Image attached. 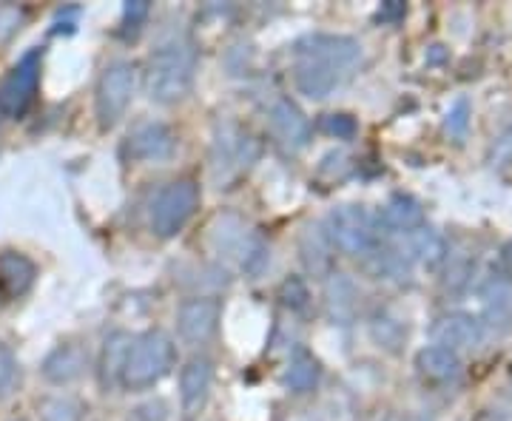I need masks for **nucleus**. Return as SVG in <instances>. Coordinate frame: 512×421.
<instances>
[{"instance_id": "nucleus-1", "label": "nucleus", "mask_w": 512, "mask_h": 421, "mask_svg": "<svg viewBox=\"0 0 512 421\" xmlns=\"http://www.w3.org/2000/svg\"><path fill=\"white\" fill-rule=\"evenodd\" d=\"M362 63V43L348 35H311L296 43L293 52V80L296 89L325 100L333 94Z\"/></svg>"}, {"instance_id": "nucleus-2", "label": "nucleus", "mask_w": 512, "mask_h": 421, "mask_svg": "<svg viewBox=\"0 0 512 421\" xmlns=\"http://www.w3.org/2000/svg\"><path fill=\"white\" fill-rule=\"evenodd\" d=\"M197 74V46L185 37L165 40L148 57L146 92L160 106H174L191 94Z\"/></svg>"}, {"instance_id": "nucleus-3", "label": "nucleus", "mask_w": 512, "mask_h": 421, "mask_svg": "<svg viewBox=\"0 0 512 421\" xmlns=\"http://www.w3.org/2000/svg\"><path fill=\"white\" fill-rule=\"evenodd\" d=\"M174 362H177L174 339L160 328L146 330V333L134 336V342H131L120 385L126 390H148V387L160 385L171 373Z\"/></svg>"}, {"instance_id": "nucleus-4", "label": "nucleus", "mask_w": 512, "mask_h": 421, "mask_svg": "<svg viewBox=\"0 0 512 421\" xmlns=\"http://www.w3.org/2000/svg\"><path fill=\"white\" fill-rule=\"evenodd\" d=\"M325 231H328L336 251H342L345 257L365 259V262L382 248L384 242L379 217H373L362 205L333 208L325 222Z\"/></svg>"}, {"instance_id": "nucleus-5", "label": "nucleus", "mask_w": 512, "mask_h": 421, "mask_svg": "<svg viewBox=\"0 0 512 421\" xmlns=\"http://www.w3.org/2000/svg\"><path fill=\"white\" fill-rule=\"evenodd\" d=\"M211 245L220 257L225 254V257L237 259L239 268L248 276H259L268 265V245L234 214H225L214 222Z\"/></svg>"}, {"instance_id": "nucleus-6", "label": "nucleus", "mask_w": 512, "mask_h": 421, "mask_svg": "<svg viewBox=\"0 0 512 421\" xmlns=\"http://www.w3.org/2000/svg\"><path fill=\"white\" fill-rule=\"evenodd\" d=\"M200 208V185L194 180H174L154 197L151 205V231L154 237L171 239L183 231Z\"/></svg>"}, {"instance_id": "nucleus-7", "label": "nucleus", "mask_w": 512, "mask_h": 421, "mask_svg": "<svg viewBox=\"0 0 512 421\" xmlns=\"http://www.w3.org/2000/svg\"><path fill=\"white\" fill-rule=\"evenodd\" d=\"M134 80H137V72L128 60H114L103 69L94 89V111L103 131L114 129L120 117L126 114L128 103L134 97Z\"/></svg>"}, {"instance_id": "nucleus-8", "label": "nucleus", "mask_w": 512, "mask_h": 421, "mask_svg": "<svg viewBox=\"0 0 512 421\" xmlns=\"http://www.w3.org/2000/svg\"><path fill=\"white\" fill-rule=\"evenodd\" d=\"M256 157H259V143L254 137L239 129L237 123H222L211 148V171L220 188L239 177L242 171H248Z\"/></svg>"}, {"instance_id": "nucleus-9", "label": "nucleus", "mask_w": 512, "mask_h": 421, "mask_svg": "<svg viewBox=\"0 0 512 421\" xmlns=\"http://www.w3.org/2000/svg\"><path fill=\"white\" fill-rule=\"evenodd\" d=\"M40 66H43V52L32 49L20 57L18 63L9 69V74L0 80V117L18 120L32 109L40 86Z\"/></svg>"}, {"instance_id": "nucleus-10", "label": "nucleus", "mask_w": 512, "mask_h": 421, "mask_svg": "<svg viewBox=\"0 0 512 421\" xmlns=\"http://www.w3.org/2000/svg\"><path fill=\"white\" fill-rule=\"evenodd\" d=\"M222 305L214 296H191L185 299L177 311V333L185 345L200 348L214 339V333L220 328Z\"/></svg>"}, {"instance_id": "nucleus-11", "label": "nucleus", "mask_w": 512, "mask_h": 421, "mask_svg": "<svg viewBox=\"0 0 512 421\" xmlns=\"http://www.w3.org/2000/svg\"><path fill=\"white\" fill-rule=\"evenodd\" d=\"M268 129L276 146L285 151H302L311 143V120L291 97H276L268 109Z\"/></svg>"}, {"instance_id": "nucleus-12", "label": "nucleus", "mask_w": 512, "mask_h": 421, "mask_svg": "<svg viewBox=\"0 0 512 421\" xmlns=\"http://www.w3.org/2000/svg\"><path fill=\"white\" fill-rule=\"evenodd\" d=\"M211 385H214V362L208 356H191L180 370V407L185 421H194L205 410Z\"/></svg>"}, {"instance_id": "nucleus-13", "label": "nucleus", "mask_w": 512, "mask_h": 421, "mask_svg": "<svg viewBox=\"0 0 512 421\" xmlns=\"http://www.w3.org/2000/svg\"><path fill=\"white\" fill-rule=\"evenodd\" d=\"M123 151L134 163H163L177 151V137L165 123H143L128 134Z\"/></svg>"}, {"instance_id": "nucleus-14", "label": "nucleus", "mask_w": 512, "mask_h": 421, "mask_svg": "<svg viewBox=\"0 0 512 421\" xmlns=\"http://www.w3.org/2000/svg\"><path fill=\"white\" fill-rule=\"evenodd\" d=\"M433 336H436V345L453 350V353L476 350L484 339V325L470 313H450V316H441L436 322Z\"/></svg>"}, {"instance_id": "nucleus-15", "label": "nucleus", "mask_w": 512, "mask_h": 421, "mask_svg": "<svg viewBox=\"0 0 512 421\" xmlns=\"http://www.w3.org/2000/svg\"><path fill=\"white\" fill-rule=\"evenodd\" d=\"M89 367V353L83 350V345H74V342H66V345H57L40 365V373L46 382L52 385H72L77 382Z\"/></svg>"}, {"instance_id": "nucleus-16", "label": "nucleus", "mask_w": 512, "mask_h": 421, "mask_svg": "<svg viewBox=\"0 0 512 421\" xmlns=\"http://www.w3.org/2000/svg\"><path fill=\"white\" fill-rule=\"evenodd\" d=\"M379 225H382V234L404 237V234H410V231H416V228L424 225V211H421V205L413 200V197L396 194V197H390V202L382 208Z\"/></svg>"}, {"instance_id": "nucleus-17", "label": "nucleus", "mask_w": 512, "mask_h": 421, "mask_svg": "<svg viewBox=\"0 0 512 421\" xmlns=\"http://www.w3.org/2000/svg\"><path fill=\"white\" fill-rule=\"evenodd\" d=\"M325 308L333 325H348L359 308V291L348 274H328L325 282Z\"/></svg>"}, {"instance_id": "nucleus-18", "label": "nucleus", "mask_w": 512, "mask_h": 421, "mask_svg": "<svg viewBox=\"0 0 512 421\" xmlns=\"http://www.w3.org/2000/svg\"><path fill=\"white\" fill-rule=\"evenodd\" d=\"M37 268L29 257L18 251H3L0 254V288L9 299H18L35 285Z\"/></svg>"}, {"instance_id": "nucleus-19", "label": "nucleus", "mask_w": 512, "mask_h": 421, "mask_svg": "<svg viewBox=\"0 0 512 421\" xmlns=\"http://www.w3.org/2000/svg\"><path fill=\"white\" fill-rule=\"evenodd\" d=\"M299 254H302V262L311 274H328L336 248L330 242L325 225H308L305 228V234L299 239Z\"/></svg>"}, {"instance_id": "nucleus-20", "label": "nucleus", "mask_w": 512, "mask_h": 421, "mask_svg": "<svg viewBox=\"0 0 512 421\" xmlns=\"http://www.w3.org/2000/svg\"><path fill=\"white\" fill-rule=\"evenodd\" d=\"M484 319L481 325H490L498 333L510 330L512 325V285L507 279H493L484 288Z\"/></svg>"}, {"instance_id": "nucleus-21", "label": "nucleus", "mask_w": 512, "mask_h": 421, "mask_svg": "<svg viewBox=\"0 0 512 421\" xmlns=\"http://www.w3.org/2000/svg\"><path fill=\"white\" fill-rule=\"evenodd\" d=\"M131 336L117 330L111 333L103 345V356H100V385L111 390L114 385H120V376H123V365H126L128 350H131Z\"/></svg>"}, {"instance_id": "nucleus-22", "label": "nucleus", "mask_w": 512, "mask_h": 421, "mask_svg": "<svg viewBox=\"0 0 512 421\" xmlns=\"http://www.w3.org/2000/svg\"><path fill=\"white\" fill-rule=\"evenodd\" d=\"M421 376L430 379V382H453L458 373H461V359L453 350L433 345V348H424L416 359Z\"/></svg>"}, {"instance_id": "nucleus-23", "label": "nucleus", "mask_w": 512, "mask_h": 421, "mask_svg": "<svg viewBox=\"0 0 512 421\" xmlns=\"http://www.w3.org/2000/svg\"><path fill=\"white\" fill-rule=\"evenodd\" d=\"M319 376H322L319 359L308 350H296L288 362V370H285V385L291 393L302 396V393H311L313 387L319 385Z\"/></svg>"}, {"instance_id": "nucleus-24", "label": "nucleus", "mask_w": 512, "mask_h": 421, "mask_svg": "<svg viewBox=\"0 0 512 421\" xmlns=\"http://www.w3.org/2000/svg\"><path fill=\"white\" fill-rule=\"evenodd\" d=\"M40 421H80L83 416V404L72 396H46L37 404Z\"/></svg>"}, {"instance_id": "nucleus-25", "label": "nucleus", "mask_w": 512, "mask_h": 421, "mask_svg": "<svg viewBox=\"0 0 512 421\" xmlns=\"http://www.w3.org/2000/svg\"><path fill=\"white\" fill-rule=\"evenodd\" d=\"M279 299H282V305H285V308H291V311H305V308H308L311 293H308V285H305L299 276H291V279H285V282H282V288H279Z\"/></svg>"}, {"instance_id": "nucleus-26", "label": "nucleus", "mask_w": 512, "mask_h": 421, "mask_svg": "<svg viewBox=\"0 0 512 421\" xmlns=\"http://www.w3.org/2000/svg\"><path fill=\"white\" fill-rule=\"evenodd\" d=\"M15 382H18V359L12 350L0 345V399L12 390Z\"/></svg>"}, {"instance_id": "nucleus-27", "label": "nucleus", "mask_w": 512, "mask_h": 421, "mask_svg": "<svg viewBox=\"0 0 512 421\" xmlns=\"http://www.w3.org/2000/svg\"><path fill=\"white\" fill-rule=\"evenodd\" d=\"M322 129L328 131L330 137H336V140H350L356 134V120L350 114H328L322 120Z\"/></svg>"}, {"instance_id": "nucleus-28", "label": "nucleus", "mask_w": 512, "mask_h": 421, "mask_svg": "<svg viewBox=\"0 0 512 421\" xmlns=\"http://www.w3.org/2000/svg\"><path fill=\"white\" fill-rule=\"evenodd\" d=\"M131 421H168V404H165L163 399L140 404V407L131 413Z\"/></svg>"}, {"instance_id": "nucleus-29", "label": "nucleus", "mask_w": 512, "mask_h": 421, "mask_svg": "<svg viewBox=\"0 0 512 421\" xmlns=\"http://www.w3.org/2000/svg\"><path fill=\"white\" fill-rule=\"evenodd\" d=\"M470 117V106H467V100H456V106L450 109V114H447V129H450V134H456V137H461L464 131H467V120Z\"/></svg>"}, {"instance_id": "nucleus-30", "label": "nucleus", "mask_w": 512, "mask_h": 421, "mask_svg": "<svg viewBox=\"0 0 512 421\" xmlns=\"http://www.w3.org/2000/svg\"><path fill=\"white\" fill-rule=\"evenodd\" d=\"M148 12H151V6H148L146 0H134V3H126V9H123V26L126 29H140V23L148 18Z\"/></svg>"}, {"instance_id": "nucleus-31", "label": "nucleus", "mask_w": 512, "mask_h": 421, "mask_svg": "<svg viewBox=\"0 0 512 421\" xmlns=\"http://www.w3.org/2000/svg\"><path fill=\"white\" fill-rule=\"evenodd\" d=\"M384 421H393V419H384Z\"/></svg>"}, {"instance_id": "nucleus-32", "label": "nucleus", "mask_w": 512, "mask_h": 421, "mask_svg": "<svg viewBox=\"0 0 512 421\" xmlns=\"http://www.w3.org/2000/svg\"><path fill=\"white\" fill-rule=\"evenodd\" d=\"M18 421H23V419H18Z\"/></svg>"}]
</instances>
